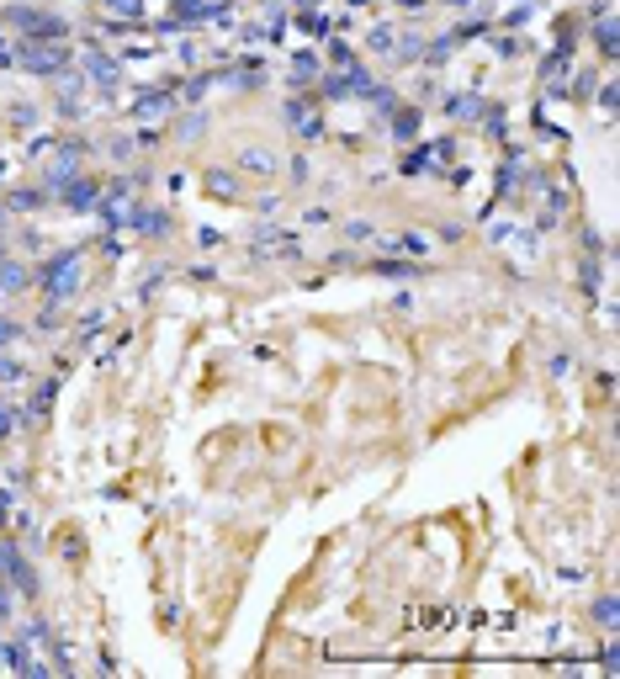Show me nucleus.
<instances>
[{
    "label": "nucleus",
    "mask_w": 620,
    "mask_h": 679,
    "mask_svg": "<svg viewBox=\"0 0 620 679\" xmlns=\"http://www.w3.org/2000/svg\"><path fill=\"white\" fill-rule=\"evenodd\" d=\"M90 74H95L101 85H117V64H112V59H101V53L90 59Z\"/></svg>",
    "instance_id": "obj_4"
},
{
    "label": "nucleus",
    "mask_w": 620,
    "mask_h": 679,
    "mask_svg": "<svg viewBox=\"0 0 620 679\" xmlns=\"http://www.w3.org/2000/svg\"><path fill=\"white\" fill-rule=\"evenodd\" d=\"M64 59H69L64 48H32V43L22 48V64H27V70H37V74H53Z\"/></svg>",
    "instance_id": "obj_1"
},
{
    "label": "nucleus",
    "mask_w": 620,
    "mask_h": 679,
    "mask_svg": "<svg viewBox=\"0 0 620 679\" xmlns=\"http://www.w3.org/2000/svg\"><path fill=\"white\" fill-rule=\"evenodd\" d=\"M165 112H170V101H165V95H149V101H138V117H143V122L165 117Z\"/></svg>",
    "instance_id": "obj_3"
},
{
    "label": "nucleus",
    "mask_w": 620,
    "mask_h": 679,
    "mask_svg": "<svg viewBox=\"0 0 620 679\" xmlns=\"http://www.w3.org/2000/svg\"><path fill=\"white\" fill-rule=\"evenodd\" d=\"M244 170H255V176H271L276 170V154H265V149H244V159H238Z\"/></svg>",
    "instance_id": "obj_2"
},
{
    "label": "nucleus",
    "mask_w": 620,
    "mask_h": 679,
    "mask_svg": "<svg viewBox=\"0 0 620 679\" xmlns=\"http://www.w3.org/2000/svg\"><path fill=\"white\" fill-rule=\"evenodd\" d=\"M398 6H408V11H414V6H424V0H398Z\"/></svg>",
    "instance_id": "obj_6"
},
{
    "label": "nucleus",
    "mask_w": 620,
    "mask_h": 679,
    "mask_svg": "<svg viewBox=\"0 0 620 679\" xmlns=\"http://www.w3.org/2000/svg\"><path fill=\"white\" fill-rule=\"evenodd\" d=\"M22 282H27V276L16 271V265H6V271H0V286H11V292H16V286H22Z\"/></svg>",
    "instance_id": "obj_5"
}]
</instances>
